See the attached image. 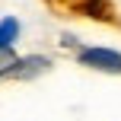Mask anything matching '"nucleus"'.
<instances>
[{"instance_id": "obj_5", "label": "nucleus", "mask_w": 121, "mask_h": 121, "mask_svg": "<svg viewBox=\"0 0 121 121\" xmlns=\"http://www.w3.org/2000/svg\"><path fill=\"white\" fill-rule=\"evenodd\" d=\"M16 54H13V48H0V80L3 77H10V70H13V64H16Z\"/></svg>"}, {"instance_id": "obj_4", "label": "nucleus", "mask_w": 121, "mask_h": 121, "mask_svg": "<svg viewBox=\"0 0 121 121\" xmlns=\"http://www.w3.org/2000/svg\"><path fill=\"white\" fill-rule=\"evenodd\" d=\"M16 35H19V22H16V19H13V16L0 19V48H13Z\"/></svg>"}, {"instance_id": "obj_2", "label": "nucleus", "mask_w": 121, "mask_h": 121, "mask_svg": "<svg viewBox=\"0 0 121 121\" xmlns=\"http://www.w3.org/2000/svg\"><path fill=\"white\" fill-rule=\"evenodd\" d=\"M48 6H54L60 13H70V16H86V19L108 16V0H48Z\"/></svg>"}, {"instance_id": "obj_3", "label": "nucleus", "mask_w": 121, "mask_h": 121, "mask_svg": "<svg viewBox=\"0 0 121 121\" xmlns=\"http://www.w3.org/2000/svg\"><path fill=\"white\" fill-rule=\"evenodd\" d=\"M48 67H51L48 57H42V54H29V57H19L16 64H13L10 77H13V80H32V77H38V73H45Z\"/></svg>"}, {"instance_id": "obj_1", "label": "nucleus", "mask_w": 121, "mask_h": 121, "mask_svg": "<svg viewBox=\"0 0 121 121\" xmlns=\"http://www.w3.org/2000/svg\"><path fill=\"white\" fill-rule=\"evenodd\" d=\"M77 60L99 73H121V51H112V48H83Z\"/></svg>"}]
</instances>
